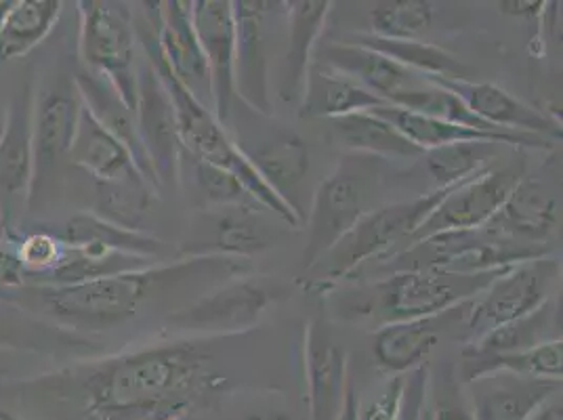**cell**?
I'll return each mask as SVG.
<instances>
[{
	"label": "cell",
	"instance_id": "6da1fadb",
	"mask_svg": "<svg viewBox=\"0 0 563 420\" xmlns=\"http://www.w3.org/2000/svg\"><path fill=\"white\" fill-rule=\"evenodd\" d=\"M228 341L184 336L80 362L27 380L20 399L51 420H186L232 389Z\"/></svg>",
	"mask_w": 563,
	"mask_h": 420
},
{
	"label": "cell",
	"instance_id": "7a4b0ae2",
	"mask_svg": "<svg viewBox=\"0 0 563 420\" xmlns=\"http://www.w3.org/2000/svg\"><path fill=\"white\" fill-rule=\"evenodd\" d=\"M249 272L251 261L242 258L186 257L70 286H24L20 288L22 295L7 303L25 307L70 330L106 332L126 327L156 297L188 286L214 288L249 276Z\"/></svg>",
	"mask_w": 563,
	"mask_h": 420
},
{
	"label": "cell",
	"instance_id": "3957f363",
	"mask_svg": "<svg viewBox=\"0 0 563 420\" xmlns=\"http://www.w3.org/2000/svg\"><path fill=\"white\" fill-rule=\"evenodd\" d=\"M461 186V184H459ZM456 187V186H454ZM452 187L433 189L419 198L376 207L364 214L324 257L307 269L313 288L352 278L364 265L394 257L422 221L444 200Z\"/></svg>",
	"mask_w": 563,
	"mask_h": 420
},
{
	"label": "cell",
	"instance_id": "277c9868",
	"mask_svg": "<svg viewBox=\"0 0 563 420\" xmlns=\"http://www.w3.org/2000/svg\"><path fill=\"white\" fill-rule=\"evenodd\" d=\"M383 164L373 156L347 152L318 186L307 219L306 269L324 257L364 214L376 209Z\"/></svg>",
	"mask_w": 563,
	"mask_h": 420
},
{
	"label": "cell",
	"instance_id": "5b68a950",
	"mask_svg": "<svg viewBox=\"0 0 563 420\" xmlns=\"http://www.w3.org/2000/svg\"><path fill=\"white\" fill-rule=\"evenodd\" d=\"M551 248L528 246L493 234L488 228L431 235L378 263L385 274L438 269L452 274H486L509 269L523 261L547 257Z\"/></svg>",
	"mask_w": 563,
	"mask_h": 420
},
{
	"label": "cell",
	"instance_id": "8992f818",
	"mask_svg": "<svg viewBox=\"0 0 563 420\" xmlns=\"http://www.w3.org/2000/svg\"><path fill=\"white\" fill-rule=\"evenodd\" d=\"M505 269L486 274H452L438 269L385 274L371 288L366 316L376 328L444 313L479 297Z\"/></svg>",
	"mask_w": 563,
	"mask_h": 420
},
{
	"label": "cell",
	"instance_id": "52a82bcc",
	"mask_svg": "<svg viewBox=\"0 0 563 420\" xmlns=\"http://www.w3.org/2000/svg\"><path fill=\"white\" fill-rule=\"evenodd\" d=\"M80 59L85 70L108 80L135 114L140 41L129 4L112 0L78 2Z\"/></svg>",
	"mask_w": 563,
	"mask_h": 420
},
{
	"label": "cell",
	"instance_id": "ba28073f",
	"mask_svg": "<svg viewBox=\"0 0 563 420\" xmlns=\"http://www.w3.org/2000/svg\"><path fill=\"white\" fill-rule=\"evenodd\" d=\"M562 276V263L551 255L523 261L505 269L496 280L473 299L463 330V347L475 343L494 328L521 320L551 301Z\"/></svg>",
	"mask_w": 563,
	"mask_h": 420
},
{
	"label": "cell",
	"instance_id": "9c48e42d",
	"mask_svg": "<svg viewBox=\"0 0 563 420\" xmlns=\"http://www.w3.org/2000/svg\"><path fill=\"white\" fill-rule=\"evenodd\" d=\"M235 22V97L263 118L274 117L272 51L276 24L286 15V2L238 0L232 2Z\"/></svg>",
	"mask_w": 563,
	"mask_h": 420
},
{
	"label": "cell",
	"instance_id": "30bf717a",
	"mask_svg": "<svg viewBox=\"0 0 563 420\" xmlns=\"http://www.w3.org/2000/svg\"><path fill=\"white\" fill-rule=\"evenodd\" d=\"M282 290L265 278L240 276L214 286L168 316L170 327L189 336H234L257 327Z\"/></svg>",
	"mask_w": 563,
	"mask_h": 420
},
{
	"label": "cell",
	"instance_id": "8fae6325",
	"mask_svg": "<svg viewBox=\"0 0 563 420\" xmlns=\"http://www.w3.org/2000/svg\"><path fill=\"white\" fill-rule=\"evenodd\" d=\"M523 175L526 168L521 164L503 168L490 166L470 181L452 187L446 198L422 221L419 230L406 240L399 251L431 235L484 228L503 209Z\"/></svg>",
	"mask_w": 563,
	"mask_h": 420
},
{
	"label": "cell",
	"instance_id": "7c38bea8",
	"mask_svg": "<svg viewBox=\"0 0 563 420\" xmlns=\"http://www.w3.org/2000/svg\"><path fill=\"white\" fill-rule=\"evenodd\" d=\"M562 181L555 166L547 175V166L523 175L503 209L484 225L493 234L528 246L551 248L549 240L558 232L562 209Z\"/></svg>",
	"mask_w": 563,
	"mask_h": 420
},
{
	"label": "cell",
	"instance_id": "4fadbf2b",
	"mask_svg": "<svg viewBox=\"0 0 563 420\" xmlns=\"http://www.w3.org/2000/svg\"><path fill=\"white\" fill-rule=\"evenodd\" d=\"M135 122L141 145L154 168L158 186H179L184 143L173 101L163 80L145 59L137 71V108Z\"/></svg>",
	"mask_w": 563,
	"mask_h": 420
},
{
	"label": "cell",
	"instance_id": "5bb4252c",
	"mask_svg": "<svg viewBox=\"0 0 563 420\" xmlns=\"http://www.w3.org/2000/svg\"><path fill=\"white\" fill-rule=\"evenodd\" d=\"M145 7L168 70L189 95L212 110L211 76L191 24V0L147 2Z\"/></svg>",
	"mask_w": 563,
	"mask_h": 420
},
{
	"label": "cell",
	"instance_id": "9a60e30c",
	"mask_svg": "<svg viewBox=\"0 0 563 420\" xmlns=\"http://www.w3.org/2000/svg\"><path fill=\"white\" fill-rule=\"evenodd\" d=\"M191 24L207 57L211 76L212 112L228 126L235 108V22L230 0H191Z\"/></svg>",
	"mask_w": 563,
	"mask_h": 420
},
{
	"label": "cell",
	"instance_id": "2e32d148",
	"mask_svg": "<svg viewBox=\"0 0 563 420\" xmlns=\"http://www.w3.org/2000/svg\"><path fill=\"white\" fill-rule=\"evenodd\" d=\"M303 373L309 420H341L352 383L350 357L322 320L307 327Z\"/></svg>",
	"mask_w": 563,
	"mask_h": 420
},
{
	"label": "cell",
	"instance_id": "e0dca14e",
	"mask_svg": "<svg viewBox=\"0 0 563 420\" xmlns=\"http://www.w3.org/2000/svg\"><path fill=\"white\" fill-rule=\"evenodd\" d=\"M471 307L473 299L444 313L375 328L373 353L376 366L387 376H406L421 368L422 364H427L424 360L429 353L438 347L446 332L459 328V324L465 330Z\"/></svg>",
	"mask_w": 563,
	"mask_h": 420
},
{
	"label": "cell",
	"instance_id": "ac0fdd59",
	"mask_svg": "<svg viewBox=\"0 0 563 420\" xmlns=\"http://www.w3.org/2000/svg\"><path fill=\"white\" fill-rule=\"evenodd\" d=\"M34 82L13 97L0 131V207L22 205L34 189Z\"/></svg>",
	"mask_w": 563,
	"mask_h": 420
},
{
	"label": "cell",
	"instance_id": "d6986e66",
	"mask_svg": "<svg viewBox=\"0 0 563 420\" xmlns=\"http://www.w3.org/2000/svg\"><path fill=\"white\" fill-rule=\"evenodd\" d=\"M427 80L463 99L475 117L493 124L494 129L509 131L517 135H534L553 143L562 140V124L555 118L517 99L516 95L505 91L498 85L475 82L471 78L470 80H448V78H435V76Z\"/></svg>",
	"mask_w": 563,
	"mask_h": 420
},
{
	"label": "cell",
	"instance_id": "ffe728a7",
	"mask_svg": "<svg viewBox=\"0 0 563 420\" xmlns=\"http://www.w3.org/2000/svg\"><path fill=\"white\" fill-rule=\"evenodd\" d=\"M473 420H528L544 401L562 396V383L494 373L463 383Z\"/></svg>",
	"mask_w": 563,
	"mask_h": 420
},
{
	"label": "cell",
	"instance_id": "44dd1931",
	"mask_svg": "<svg viewBox=\"0 0 563 420\" xmlns=\"http://www.w3.org/2000/svg\"><path fill=\"white\" fill-rule=\"evenodd\" d=\"M246 161L257 168L263 181L292 207L290 196L309 173L306 141L280 124L246 135H230Z\"/></svg>",
	"mask_w": 563,
	"mask_h": 420
},
{
	"label": "cell",
	"instance_id": "7402d4cb",
	"mask_svg": "<svg viewBox=\"0 0 563 420\" xmlns=\"http://www.w3.org/2000/svg\"><path fill=\"white\" fill-rule=\"evenodd\" d=\"M316 62L324 64L330 70L341 71L389 106L399 95L412 93L429 82L427 76L408 70L376 51L347 41L327 43L320 51H316Z\"/></svg>",
	"mask_w": 563,
	"mask_h": 420
},
{
	"label": "cell",
	"instance_id": "603a6c76",
	"mask_svg": "<svg viewBox=\"0 0 563 420\" xmlns=\"http://www.w3.org/2000/svg\"><path fill=\"white\" fill-rule=\"evenodd\" d=\"M330 0H292L286 2V51L282 57L278 95L286 103H301L307 74L316 59L318 43L327 30Z\"/></svg>",
	"mask_w": 563,
	"mask_h": 420
},
{
	"label": "cell",
	"instance_id": "cb8c5ba5",
	"mask_svg": "<svg viewBox=\"0 0 563 420\" xmlns=\"http://www.w3.org/2000/svg\"><path fill=\"white\" fill-rule=\"evenodd\" d=\"M82 110L71 82H55L34 99V186L62 156L70 154ZM34 194V189H32Z\"/></svg>",
	"mask_w": 563,
	"mask_h": 420
},
{
	"label": "cell",
	"instance_id": "d4e9b609",
	"mask_svg": "<svg viewBox=\"0 0 563 420\" xmlns=\"http://www.w3.org/2000/svg\"><path fill=\"white\" fill-rule=\"evenodd\" d=\"M76 91L80 95L85 108L93 114L95 120L110 133L114 135L133 156L137 164L141 175L147 179V184L158 189V179L154 175V168L147 161V154L141 145L140 133H137V122L135 114L129 110V106L120 99V95L114 91V87L103 80L101 76L91 74V71H78L74 76Z\"/></svg>",
	"mask_w": 563,
	"mask_h": 420
},
{
	"label": "cell",
	"instance_id": "484cf974",
	"mask_svg": "<svg viewBox=\"0 0 563 420\" xmlns=\"http://www.w3.org/2000/svg\"><path fill=\"white\" fill-rule=\"evenodd\" d=\"M68 158L71 164L87 170L93 177L95 184H117L143 177L129 150L95 120L93 114L85 108V103L80 110L78 129L71 141Z\"/></svg>",
	"mask_w": 563,
	"mask_h": 420
},
{
	"label": "cell",
	"instance_id": "4316f807",
	"mask_svg": "<svg viewBox=\"0 0 563 420\" xmlns=\"http://www.w3.org/2000/svg\"><path fill=\"white\" fill-rule=\"evenodd\" d=\"M376 117L394 124L399 133L408 141H412L422 152L450 145V143H463V141H493L509 147H553V141L534 137V135H517V133H484L475 129L456 126L450 122H442L435 118L422 117L408 110H401L396 106H385L373 110Z\"/></svg>",
	"mask_w": 563,
	"mask_h": 420
},
{
	"label": "cell",
	"instance_id": "83f0119b",
	"mask_svg": "<svg viewBox=\"0 0 563 420\" xmlns=\"http://www.w3.org/2000/svg\"><path fill=\"white\" fill-rule=\"evenodd\" d=\"M380 97L371 93L352 78L343 76L341 71L330 70L324 64H311L307 74L306 91L299 103L301 118H332L350 117L357 112H373L385 108Z\"/></svg>",
	"mask_w": 563,
	"mask_h": 420
},
{
	"label": "cell",
	"instance_id": "f1b7e54d",
	"mask_svg": "<svg viewBox=\"0 0 563 420\" xmlns=\"http://www.w3.org/2000/svg\"><path fill=\"white\" fill-rule=\"evenodd\" d=\"M330 131L347 152L389 161H419L422 150L406 140L394 124L376 117L375 112H357L329 120Z\"/></svg>",
	"mask_w": 563,
	"mask_h": 420
},
{
	"label": "cell",
	"instance_id": "f546056e",
	"mask_svg": "<svg viewBox=\"0 0 563 420\" xmlns=\"http://www.w3.org/2000/svg\"><path fill=\"white\" fill-rule=\"evenodd\" d=\"M59 0H0V62H13L38 47L59 22Z\"/></svg>",
	"mask_w": 563,
	"mask_h": 420
},
{
	"label": "cell",
	"instance_id": "4dcf8cb0",
	"mask_svg": "<svg viewBox=\"0 0 563 420\" xmlns=\"http://www.w3.org/2000/svg\"><path fill=\"white\" fill-rule=\"evenodd\" d=\"M347 43L371 48L399 66L408 70L417 71L421 76H435L448 80H470V68L465 62H461L454 53L446 48L438 47L433 43L424 41H389L378 38L371 32H360L347 38Z\"/></svg>",
	"mask_w": 563,
	"mask_h": 420
},
{
	"label": "cell",
	"instance_id": "1f68e13d",
	"mask_svg": "<svg viewBox=\"0 0 563 420\" xmlns=\"http://www.w3.org/2000/svg\"><path fill=\"white\" fill-rule=\"evenodd\" d=\"M253 207L225 209L212 225V242L200 257H230L251 261L276 244V232Z\"/></svg>",
	"mask_w": 563,
	"mask_h": 420
},
{
	"label": "cell",
	"instance_id": "d6a6232c",
	"mask_svg": "<svg viewBox=\"0 0 563 420\" xmlns=\"http://www.w3.org/2000/svg\"><path fill=\"white\" fill-rule=\"evenodd\" d=\"M463 383H467L482 374L507 373L528 378H542L562 383L563 376V343L562 339L540 343L532 350L500 353V355H484V357H465Z\"/></svg>",
	"mask_w": 563,
	"mask_h": 420
},
{
	"label": "cell",
	"instance_id": "836d02e7",
	"mask_svg": "<svg viewBox=\"0 0 563 420\" xmlns=\"http://www.w3.org/2000/svg\"><path fill=\"white\" fill-rule=\"evenodd\" d=\"M62 240L70 246L95 244L106 251L135 255V257L163 258V242L143 234L118 228L114 223L97 217V214H76L64 228Z\"/></svg>",
	"mask_w": 563,
	"mask_h": 420
},
{
	"label": "cell",
	"instance_id": "e575fe53",
	"mask_svg": "<svg viewBox=\"0 0 563 420\" xmlns=\"http://www.w3.org/2000/svg\"><path fill=\"white\" fill-rule=\"evenodd\" d=\"M500 143L493 141H463L450 143L422 154L424 168L435 181V189L454 187L488 170L498 156Z\"/></svg>",
	"mask_w": 563,
	"mask_h": 420
},
{
	"label": "cell",
	"instance_id": "d590c367",
	"mask_svg": "<svg viewBox=\"0 0 563 420\" xmlns=\"http://www.w3.org/2000/svg\"><path fill=\"white\" fill-rule=\"evenodd\" d=\"M553 303L542 305L539 311L503 324V327L494 328L488 334H484L482 339H477L475 343L463 347V357H484V355H500V353H514V351L532 350L540 343L547 341H555L547 334L549 328H553Z\"/></svg>",
	"mask_w": 563,
	"mask_h": 420
},
{
	"label": "cell",
	"instance_id": "8d00e7d4",
	"mask_svg": "<svg viewBox=\"0 0 563 420\" xmlns=\"http://www.w3.org/2000/svg\"><path fill=\"white\" fill-rule=\"evenodd\" d=\"M156 200V187L147 184L143 177L117 181V184H97V217L114 223L118 228L141 232V223Z\"/></svg>",
	"mask_w": 563,
	"mask_h": 420
},
{
	"label": "cell",
	"instance_id": "74e56055",
	"mask_svg": "<svg viewBox=\"0 0 563 420\" xmlns=\"http://www.w3.org/2000/svg\"><path fill=\"white\" fill-rule=\"evenodd\" d=\"M435 18L433 2L385 0L371 9V34L389 41H422Z\"/></svg>",
	"mask_w": 563,
	"mask_h": 420
},
{
	"label": "cell",
	"instance_id": "f35d334b",
	"mask_svg": "<svg viewBox=\"0 0 563 420\" xmlns=\"http://www.w3.org/2000/svg\"><path fill=\"white\" fill-rule=\"evenodd\" d=\"M391 106L408 110V112H415V114H422V117L450 122V124H456V126L484 131V133H509V131L494 129L493 124L475 117L463 99H459L456 95L433 85L431 80L422 89H417L412 93L399 95Z\"/></svg>",
	"mask_w": 563,
	"mask_h": 420
},
{
	"label": "cell",
	"instance_id": "ab89813d",
	"mask_svg": "<svg viewBox=\"0 0 563 420\" xmlns=\"http://www.w3.org/2000/svg\"><path fill=\"white\" fill-rule=\"evenodd\" d=\"M194 175L205 202L212 209H234V207L258 209L242 184L225 168H219L214 164L202 163V161H194Z\"/></svg>",
	"mask_w": 563,
	"mask_h": 420
},
{
	"label": "cell",
	"instance_id": "60d3db41",
	"mask_svg": "<svg viewBox=\"0 0 563 420\" xmlns=\"http://www.w3.org/2000/svg\"><path fill=\"white\" fill-rule=\"evenodd\" d=\"M64 240L57 235L30 234L24 237L15 251L25 272V286H36L38 281L48 276L64 257Z\"/></svg>",
	"mask_w": 563,
	"mask_h": 420
},
{
	"label": "cell",
	"instance_id": "b9f144b4",
	"mask_svg": "<svg viewBox=\"0 0 563 420\" xmlns=\"http://www.w3.org/2000/svg\"><path fill=\"white\" fill-rule=\"evenodd\" d=\"M429 404L433 420H473L463 385L454 380V374H429Z\"/></svg>",
	"mask_w": 563,
	"mask_h": 420
},
{
	"label": "cell",
	"instance_id": "7bdbcfd3",
	"mask_svg": "<svg viewBox=\"0 0 563 420\" xmlns=\"http://www.w3.org/2000/svg\"><path fill=\"white\" fill-rule=\"evenodd\" d=\"M406 376H389L380 396L368 404L357 401L355 420H398Z\"/></svg>",
	"mask_w": 563,
	"mask_h": 420
},
{
	"label": "cell",
	"instance_id": "ee69618b",
	"mask_svg": "<svg viewBox=\"0 0 563 420\" xmlns=\"http://www.w3.org/2000/svg\"><path fill=\"white\" fill-rule=\"evenodd\" d=\"M429 374L431 371L427 364L406 374L398 420H421L422 408H424V401L429 396Z\"/></svg>",
	"mask_w": 563,
	"mask_h": 420
},
{
	"label": "cell",
	"instance_id": "f6af8a7d",
	"mask_svg": "<svg viewBox=\"0 0 563 420\" xmlns=\"http://www.w3.org/2000/svg\"><path fill=\"white\" fill-rule=\"evenodd\" d=\"M25 286V272L15 253L0 251V288L20 290Z\"/></svg>",
	"mask_w": 563,
	"mask_h": 420
},
{
	"label": "cell",
	"instance_id": "bcb514c9",
	"mask_svg": "<svg viewBox=\"0 0 563 420\" xmlns=\"http://www.w3.org/2000/svg\"><path fill=\"white\" fill-rule=\"evenodd\" d=\"M544 4L547 2H500V11L507 13V15H514V18H540L542 11H544Z\"/></svg>",
	"mask_w": 563,
	"mask_h": 420
},
{
	"label": "cell",
	"instance_id": "7dc6e473",
	"mask_svg": "<svg viewBox=\"0 0 563 420\" xmlns=\"http://www.w3.org/2000/svg\"><path fill=\"white\" fill-rule=\"evenodd\" d=\"M528 420H563L562 396L551 397Z\"/></svg>",
	"mask_w": 563,
	"mask_h": 420
},
{
	"label": "cell",
	"instance_id": "c3c4849f",
	"mask_svg": "<svg viewBox=\"0 0 563 420\" xmlns=\"http://www.w3.org/2000/svg\"><path fill=\"white\" fill-rule=\"evenodd\" d=\"M355 415H357V394H355L352 380L350 389H347V399H345V408H343L341 420H355Z\"/></svg>",
	"mask_w": 563,
	"mask_h": 420
},
{
	"label": "cell",
	"instance_id": "681fc988",
	"mask_svg": "<svg viewBox=\"0 0 563 420\" xmlns=\"http://www.w3.org/2000/svg\"><path fill=\"white\" fill-rule=\"evenodd\" d=\"M246 420H290L288 417H284V415H278V412H272V415H267V412H261V415H251Z\"/></svg>",
	"mask_w": 563,
	"mask_h": 420
},
{
	"label": "cell",
	"instance_id": "f907efd6",
	"mask_svg": "<svg viewBox=\"0 0 563 420\" xmlns=\"http://www.w3.org/2000/svg\"><path fill=\"white\" fill-rule=\"evenodd\" d=\"M0 420H25L22 417H18L15 412H11L9 408H4V406H0Z\"/></svg>",
	"mask_w": 563,
	"mask_h": 420
},
{
	"label": "cell",
	"instance_id": "816d5d0a",
	"mask_svg": "<svg viewBox=\"0 0 563 420\" xmlns=\"http://www.w3.org/2000/svg\"><path fill=\"white\" fill-rule=\"evenodd\" d=\"M421 420H433V417H431V404H429V396H427L424 408H422Z\"/></svg>",
	"mask_w": 563,
	"mask_h": 420
},
{
	"label": "cell",
	"instance_id": "f5cc1de1",
	"mask_svg": "<svg viewBox=\"0 0 563 420\" xmlns=\"http://www.w3.org/2000/svg\"><path fill=\"white\" fill-rule=\"evenodd\" d=\"M2 221H4V214H2V207H0V230H2Z\"/></svg>",
	"mask_w": 563,
	"mask_h": 420
},
{
	"label": "cell",
	"instance_id": "db71d44e",
	"mask_svg": "<svg viewBox=\"0 0 563 420\" xmlns=\"http://www.w3.org/2000/svg\"><path fill=\"white\" fill-rule=\"evenodd\" d=\"M0 131H2V120H0Z\"/></svg>",
	"mask_w": 563,
	"mask_h": 420
}]
</instances>
